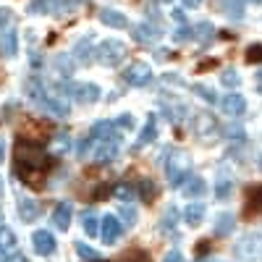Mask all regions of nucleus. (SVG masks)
Returning a JSON list of instances; mask_svg holds the SVG:
<instances>
[{
	"instance_id": "48",
	"label": "nucleus",
	"mask_w": 262,
	"mask_h": 262,
	"mask_svg": "<svg viewBox=\"0 0 262 262\" xmlns=\"http://www.w3.org/2000/svg\"><path fill=\"white\" fill-rule=\"evenodd\" d=\"M257 92H259V95H262V69H259V71H257Z\"/></svg>"
},
{
	"instance_id": "27",
	"label": "nucleus",
	"mask_w": 262,
	"mask_h": 262,
	"mask_svg": "<svg viewBox=\"0 0 262 262\" xmlns=\"http://www.w3.org/2000/svg\"><path fill=\"white\" fill-rule=\"evenodd\" d=\"M55 69H58V74L63 76V79H71L74 76V63H71V58L69 55H55Z\"/></svg>"
},
{
	"instance_id": "22",
	"label": "nucleus",
	"mask_w": 262,
	"mask_h": 262,
	"mask_svg": "<svg viewBox=\"0 0 262 262\" xmlns=\"http://www.w3.org/2000/svg\"><path fill=\"white\" fill-rule=\"evenodd\" d=\"M158 139V126H155V118H147L144 121V126H142V131H139V139H137V147H144V144H149V142H155Z\"/></svg>"
},
{
	"instance_id": "24",
	"label": "nucleus",
	"mask_w": 262,
	"mask_h": 262,
	"mask_svg": "<svg viewBox=\"0 0 262 262\" xmlns=\"http://www.w3.org/2000/svg\"><path fill=\"white\" fill-rule=\"evenodd\" d=\"M262 212V186H252L247 191V215Z\"/></svg>"
},
{
	"instance_id": "51",
	"label": "nucleus",
	"mask_w": 262,
	"mask_h": 262,
	"mask_svg": "<svg viewBox=\"0 0 262 262\" xmlns=\"http://www.w3.org/2000/svg\"><path fill=\"white\" fill-rule=\"evenodd\" d=\"M121 262H131V259H128V254H123V257H121Z\"/></svg>"
},
{
	"instance_id": "4",
	"label": "nucleus",
	"mask_w": 262,
	"mask_h": 262,
	"mask_svg": "<svg viewBox=\"0 0 262 262\" xmlns=\"http://www.w3.org/2000/svg\"><path fill=\"white\" fill-rule=\"evenodd\" d=\"M126 55V45L121 39H105L100 42V48H95V58L102 66H118Z\"/></svg>"
},
{
	"instance_id": "6",
	"label": "nucleus",
	"mask_w": 262,
	"mask_h": 262,
	"mask_svg": "<svg viewBox=\"0 0 262 262\" xmlns=\"http://www.w3.org/2000/svg\"><path fill=\"white\" fill-rule=\"evenodd\" d=\"M149 79H152V69L147 63H142V60L128 63L123 69V81L128 86H144V84H149Z\"/></svg>"
},
{
	"instance_id": "14",
	"label": "nucleus",
	"mask_w": 262,
	"mask_h": 262,
	"mask_svg": "<svg viewBox=\"0 0 262 262\" xmlns=\"http://www.w3.org/2000/svg\"><path fill=\"white\" fill-rule=\"evenodd\" d=\"M131 34H134V39H139L142 45H149V42H158L163 32L158 27H149V24H134L131 27Z\"/></svg>"
},
{
	"instance_id": "36",
	"label": "nucleus",
	"mask_w": 262,
	"mask_h": 262,
	"mask_svg": "<svg viewBox=\"0 0 262 262\" xmlns=\"http://www.w3.org/2000/svg\"><path fill=\"white\" fill-rule=\"evenodd\" d=\"M221 81L226 84V86H238V84H242V76H238V71H223L221 74Z\"/></svg>"
},
{
	"instance_id": "44",
	"label": "nucleus",
	"mask_w": 262,
	"mask_h": 262,
	"mask_svg": "<svg viewBox=\"0 0 262 262\" xmlns=\"http://www.w3.org/2000/svg\"><path fill=\"white\" fill-rule=\"evenodd\" d=\"M163 81H165V84H184V79H181V76H176V74H165V76H163Z\"/></svg>"
},
{
	"instance_id": "35",
	"label": "nucleus",
	"mask_w": 262,
	"mask_h": 262,
	"mask_svg": "<svg viewBox=\"0 0 262 262\" xmlns=\"http://www.w3.org/2000/svg\"><path fill=\"white\" fill-rule=\"evenodd\" d=\"M139 191H142V196H144V200H147V202H152V200H155V194H158V189H155V184H152L149 179H144V181H142V186H139Z\"/></svg>"
},
{
	"instance_id": "8",
	"label": "nucleus",
	"mask_w": 262,
	"mask_h": 262,
	"mask_svg": "<svg viewBox=\"0 0 262 262\" xmlns=\"http://www.w3.org/2000/svg\"><path fill=\"white\" fill-rule=\"evenodd\" d=\"M221 111H223L228 118H242V116L247 113V100H244V95L228 92V95L221 100Z\"/></svg>"
},
{
	"instance_id": "42",
	"label": "nucleus",
	"mask_w": 262,
	"mask_h": 262,
	"mask_svg": "<svg viewBox=\"0 0 262 262\" xmlns=\"http://www.w3.org/2000/svg\"><path fill=\"white\" fill-rule=\"evenodd\" d=\"M116 194L126 202V200H131V196H134V189H131V186H118V191H116Z\"/></svg>"
},
{
	"instance_id": "54",
	"label": "nucleus",
	"mask_w": 262,
	"mask_h": 262,
	"mask_svg": "<svg viewBox=\"0 0 262 262\" xmlns=\"http://www.w3.org/2000/svg\"><path fill=\"white\" fill-rule=\"evenodd\" d=\"M95 262H102V259H95Z\"/></svg>"
},
{
	"instance_id": "46",
	"label": "nucleus",
	"mask_w": 262,
	"mask_h": 262,
	"mask_svg": "<svg viewBox=\"0 0 262 262\" xmlns=\"http://www.w3.org/2000/svg\"><path fill=\"white\" fill-rule=\"evenodd\" d=\"M8 262H29V259H27L24 254H11V257H8Z\"/></svg>"
},
{
	"instance_id": "32",
	"label": "nucleus",
	"mask_w": 262,
	"mask_h": 262,
	"mask_svg": "<svg viewBox=\"0 0 262 262\" xmlns=\"http://www.w3.org/2000/svg\"><path fill=\"white\" fill-rule=\"evenodd\" d=\"M176 223H179V210L170 205L165 210V215H163V223L160 226H163V231H173V228H176Z\"/></svg>"
},
{
	"instance_id": "52",
	"label": "nucleus",
	"mask_w": 262,
	"mask_h": 262,
	"mask_svg": "<svg viewBox=\"0 0 262 262\" xmlns=\"http://www.w3.org/2000/svg\"><path fill=\"white\" fill-rule=\"evenodd\" d=\"M0 226H3V210H0Z\"/></svg>"
},
{
	"instance_id": "19",
	"label": "nucleus",
	"mask_w": 262,
	"mask_h": 262,
	"mask_svg": "<svg viewBox=\"0 0 262 262\" xmlns=\"http://www.w3.org/2000/svg\"><path fill=\"white\" fill-rule=\"evenodd\" d=\"M18 215H21V221L24 223H32L39 217V205L34 200H29V196H21L18 200Z\"/></svg>"
},
{
	"instance_id": "53",
	"label": "nucleus",
	"mask_w": 262,
	"mask_h": 262,
	"mask_svg": "<svg viewBox=\"0 0 262 262\" xmlns=\"http://www.w3.org/2000/svg\"><path fill=\"white\" fill-rule=\"evenodd\" d=\"M259 168H262V155H259Z\"/></svg>"
},
{
	"instance_id": "37",
	"label": "nucleus",
	"mask_w": 262,
	"mask_h": 262,
	"mask_svg": "<svg viewBox=\"0 0 262 262\" xmlns=\"http://www.w3.org/2000/svg\"><path fill=\"white\" fill-rule=\"evenodd\" d=\"M29 13H50V0H32Z\"/></svg>"
},
{
	"instance_id": "20",
	"label": "nucleus",
	"mask_w": 262,
	"mask_h": 262,
	"mask_svg": "<svg viewBox=\"0 0 262 262\" xmlns=\"http://www.w3.org/2000/svg\"><path fill=\"white\" fill-rule=\"evenodd\" d=\"M86 137H92L97 142V139H107V137H118V131H116V123L113 121H97L90 128V134H86Z\"/></svg>"
},
{
	"instance_id": "33",
	"label": "nucleus",
	"mask_w": 262,
	"mask_h": 262,
	"mask_svg": "<svg viewBox=\"0 0 262 262\" xmlns=\"http://www.w3.org/2000/svg\"><path fill=\"white\" fill-rule=\"evenodd\" d=\"M76 254H79L81 259H86V262H95V259H100L97 249H92L90 244H84V242H76Z\"/></svg>"
},
{
	"instance_id": "41",
	"label": "nucleus",
	"mask_w": 262,
	"mask_h": 262,
	"mask_svg": "<svg viewBox=\"0 0 262 262\" xmlns=\"http://www.w3.org/2000/svg\"><path fill=\"white\" fill-rule=\"evenodd\" d=\"M13 21V11L11 8H0V27H11Z\"/></svg>"
},
{
	"instance_id": "9",
	"label": "nucleus",
	"mask_w": 262,
	"mask_h": 262,
	"mask_svg": "<svg viewBox=\"0 0 262 262\" xmlns=\"http://www.w3.org/2000/svg\"><path fill=\"white\" fill-rule=\"evenodd\" d=\"M191 128H194L196 137L207 139V137H215L221 126H217V121L212 118V113H196V116L191 118Z\"/></svg>"
},
{
	"instance_id": "16",
	"label": "nucleus",
	"mask_w": 262,
	"mask_h": 262,
	"mask_svg": "<svg viewBox=\"0 0 262 262\" xmlns=\"http://www.w3.org/2000/svg\"><path fill=\"white\" fill-rule=\"evenodd\" d=\"M181 189H184V194L189 196V200H191V196L196 200V196H202L207 191V184H205L202 176H191V173H189V176L184 179V184H181Z\"/></svg>"
},
{
	"instance_id": "39",
	"label": "nucleus",
	"mask_w": 262,
	"mask_h": 262,
	"mask_svg": "<svg viewBox=\"0 0 262 262\" xmlns=\"http://www.w3.org/2000/svg\"><path fill=\"white\" fill-rule=\"evenodd\" d=\"M226 137H228V139H244V128L238 126V123H231V126L226 128Z\"/></svg>"
},
{
	"instance_id": "50",
	"label": "nucleus",
	"mask_w": 262,
	"mask_h": 262,
	"mask_svg": "<svg viewBox=\"0 0 262 262\" xmlns=\"http://www.w3.org/2000/svg\"><path fill=\"white\" fill-rule=\"evenodd\" d=\"M8 257H11L8 252H0V262H8Z\"/></svg>"
},
{
	"instance_id": "2",
	"label": "nucleus",
	"mask_w": 262,
	"mask_h": 262,
	"mask_svg": "<svg viewBox=\"0 0 262 262\" xmlns=\"http://www.w3.org/2000/svg\"><path fill=\"white\" fill-rule=\"evenodd\" d=\"M24 92H27V97H29L32 102H37L45 113H50V116H55V118H69V113H71L69 102H66L60 95H50L45 86H42V81H39L37 76H32V79L24 81Z\"/></svg>"
},
{
	"instance_id": "13",
	"label": "nucleus",
	"mask_w": 262,
	"mask_h": 262,
	"mask_svg": "<svg viewBox=\"0 0 262 262\" xmlns=\"http://www.w3.org/2000/svg\"><path fill=\"white\" fill-rule=\"evenodd\" d=\"M100 21L105 27H111V29H128V18L121 13V11H113V8H102L100 11Z\"/></svg>"
},
{
	"instance_id": "5",
	"label": "nucleus",
	"mask_w": 262,
	"mask_h": 262,
	"mask_svg": "<svg viewBox=\"0 0 262 262\" xmlns=\"http://www.w3.org/2000/svg\"><path fill=\"white\" fill-rule=\"evenodd\" d=\"M118 155H121V142H118V137L97 139L95 147H92V158H95V163H100V165L113 163Z\"/></svg>"
},
{
	"instance_id": "21",
	"label": "nucleus",
	"mask_w": 262,
	"mask_h": 262,
	"mask_svg": "<svg viewBox=\"0 0 262 262\" xmlns=\"http://www.w3.org/2000/svg\"><path fill=\"white\" fill-rule=\"evenodd\" d=\"M205 205L202 202H191L186 210H184V221L191 226V228H196V226H202V221H205Z\"/></svg>"
},
{
	"instance_id": "38",
	"label": "nucleus",
	"mask_w": 262,
	"mask_h": 262,
	"mask_svg": "<svg viewBox=\"0 0 262 262\" xmlns=\"http://www.w3.org/2000/svg\"><path fill=\"white\" fill-rule=\"evenodd\" d=\"M113 123H116V128H126V131H131V128H134V116L123 113V116H118Z\"/></svg>"
},
{
	"instance_id": "26",
	"label": "nucleus",
	"mask_w": 262,
	"mask_h": 262,
	"mask_svg": "<svg viewBox=\"0 0 262 262\" xmlns=\"http://www.w3.org/2000/svg\"><path fill=\"white\" fill-rule=\"evenodd\" d=\"M16 249V233L6 226H0V252H13Z\"/></svg>"
},
{
	"instance_id": "11",
	"label": "nucleus",
	"mask_w": 262,
	"mask_h": 262,
	"mask_svg": "<svg viewBox=\"0 0 262 262\" xmlns=\"http://www.w3.org/2000/svg\"><path fill=\"white\" fill-rule=\"evenodd\" d=\"M121 231H123V226H121V221H118L116 215H105V217H102L100 236H102L105 244H116L118 238H121Z\"/></svg>"
},
{
	"instance_id": "7",
	"label": "nucleus",
	"mask_w": 262,
	"mask_h": 262,
	"mask_svg": "<svg viewBox=\"0 0 262 262\" xmlns=\"http://www.w3.org/2000/svg\"><path fill=\"white\" fill-rule=\"evenodd\" d=\"M71 95H74V100L79 105H95L102 97V90H100V84H95V81H84V84H74Z\"/></svg>"
},
{
	"instance_id": "40",
	"label": "nucleus",
	"mask_w": 262,
	"mask_h": 262,
	"mask_svg": "<svg viewBox=\"0 0 262 262\" xmlns=\"http://www.w3.org/2000/svg\"><path fill=\"white\" fill-rule=\"evenodd\" d=\"M247 60H249V63H252V60H262V45H249Z\"/></svg>"
},
{
	"instance_id": "31",
	"label": "nucleus",
	"mask_w": 262,
	"mask_h": 262,
	"mask_svg": "<svg viewBox=\"0 0 262 262\" xmlns=\"http://www.w3.org/2000/svg\"><path fill=\"white\" fill-rule=\"evenodd\" d=\"M191 37H196L200 42H207L212 37V24H210V21H200V24L191 29Z\"/></svg>"
},
{
	"instance_id": "45",
	"label": "nucleus",
	"mask_w": 262,
	"mask_h": 262,
	"mask_svg": "<svg viewBox=\"0 0 262 262\" xmlns=\"http://www.w3.org/2000/svg\"><path fill=\"white\" fill-rule=\"evenodd\" d=\"M184 8H200L202 6V0H181Z\"/></svg>"
},
{
	"instance_id": "49",
	"label": "nucleus",
	"mask_w": 262,
	"mask_h": 262,
	"mask_svg": "<svg viewBox=\"0 0 262 262\" xmlns=\"http://www.w3.org/2000/svg\"><path fill=\"white\" fill-rule=\"evenodd\" d=\"M3 191H6V184H3V176H0V200H3Z\"/></svg>"
},
{
	"instance_id": "15",
	"label": "nucleus",
	"mask_w": 262,
	"mask_h": 262,
	"mask_svg": "<svg viewBox=\"0 0 262 262\" xmlns=\"http://www.w3.org/2000/svg\"><path fill=\"white\" fill-rule=\"evenodd\" d=\"M0 53H3L6 58H13L18 53V34L13 27H8L3 34H0Z\"/></svg>"
},
{
	"instance_id": "25",
	"label": "nucleus",
	"mask_w": 262,
	"mask_h": 262,
	"mask_svg": "<svg viewBox=\"0 0 262 262\" xmlns=\"http://www.w3.org/2000/svg\"><path fill=\"white\" fill-rule=\"evenodd\" d=\"M228 233H233V215L221 212L215 217V236H228Z\"/></svg>"
},
{
	"instance_id": "30",
	"label": "nucleus",
	"mask_w": 262,
	"mask_h": 262,
	"mask_svg": "<svg viewBox=\"0 0 262 262\" xmlns=\"http://www.w3.org/2000/svg\"><path fill=\"white\" fill-rule=\"evenodd\" d=\"M191 92H194L196 97H202L207 105H215V102H217V95L210 90V86H205V84H194V86H191Z\"/></svg>"
},
{
	"instance_id": "3",
	"label": "nucleus",
	"mask_w": 262,
	"mask_h": 262,
	"mask_svg": "<svg viewBox=\"0 0 262 262\" xmlns=\"http://www.w3.org/2000/svg\"><path fill=\"white\" fill-rule=\"evenodd\" d=\"M191 173V160L181 149H165V176L170 186H181L184 179Z\"/></svg>"
},
{
	"instance_id": "47",
	"label": "nucleus",
	"mask_w": 262,
	"mask_h": 262,
	"mask_svg": "<svg viewBox=\"0 0 262 262\" xmlns=\"http://www.w3.org/2000/svg\"><path fill=\"white\" fill-rule=\"evenodd\" d=\"M3 158H6V139L0 137V163H3Z\"/></svg>"
},
{
	"instance_id": "43",
	"label": "nucleus",
	"mask_w": 262,
	"mask_h": 262,
	"mask_svg": "<svg viewBox=\"0 0 262 262\" xmlns=\"http://www.w3.org/2000/svg\"><path fill=\"white\" fill-rule=\"evenodd\" d=\"M163 262H184V257H181L179 249H173V252H168V254L163 257Z\"/></svg>"
},
{
	"instance_id": "34",
	"label": "nucleus",
	"mask_w": 262,
	"mask_h": 262,
	"mask_svg": "<svg viewBox=\"0 0 262 262\" xmlns=\"http://www.w3.org/2000/svg\"><path fill=\"white\" fill-rule=\"evenodd\" d=\"M121 217H123V223L131 228V226H137V210L131 207V205H123L121 207Z\"/></svg>"
},
{
	"instance_id": "18",
	"label": "nucleus",
	"mask_w": 262,
	"mask_h": 262,
	"mask_svg": "<svg viewBox=\"0 0 262 262\" xmlns=\"http://www.w3.org/2000/svg\"><path fill=\"white\" fill-rule=\"evenodd\" d=\"M231 191H233V179L226 173V168H221L217 170V181H215V196L217 200H228Z\"/></svg>"
},
{
	"instance_id": "17",
	"label": "nucleus",
	"mask_w": 262,
	"mask_h": 262,
	"mask_svg": "<svg viewBox=\"0 0 262 262\" xmlns=\"http://www.w3.org/2000/svg\"><path fill=\"white\" fill-rule=\"evenodd\" d=\"M74 55H76V60L79 63H90V60H95V48H92V34H86V37H81L76 45H74Z\"/></svg>"
},
{
	"instance_id": "23",
	"label": "nucleus",
	"mask_w": 262,
	"mask_h": 262,
	"mask_svg": "<svg viewBox=\"0 0 262 262\" xmlns=\"http://www.w3.org/2000/svg\"><path fill=\"white\" fill-rule=\"evenodd\" d=\"M81 228L86 236H97L100 233V221H97V212L95 210H84L81 215Z\"/></svg>"
},
{
	"instance_id": "12",
	"label": "nucleus",
	"mask_w": 262,
	"mask_h": 262,
	"mask_svg": "<svg viewBox=\"0 0 262 262\" xmlns=\"http://www.w3.org/2000/svg\"><path fill=\"white\" fill-rule=\"evenodd\" d=\"M71 217H74V205L71 202H58L55 205V210H53V226L58 231H69Z\"/></svg>"
},
{
	"instance_id": "29",
	"label": "nucleus",
	"mask_w": 262,
	"mask_h": 262,
	"mask_svg": "<svg viewBox=\"0 0 262 262\" xmlns=\"http://www.w3.org/2000/svg\"><path fill=\"white\" fill-rule=\"evenodd\" d=\"M223 6H226V16L228 18H244V3L242 0H223Z\"/></svg>"
},
{
	"instance_id": "1",
	"label": "nucleus",
	"mask_w": 262,
	"mask_h": 262,
	"mask_svg": "<svg viewBox=\"0 0 262 262\" xmlns=\"http://www.w3.org/2000/svg\"><path fill=\"white\" fill-rule=\"evenodd\" d=\"M48 165H50V160L45 155V149H39L29 139H21L16 144V173H18V179L24 181L27 186H32V189L45 186Z\"/></svg>"
},
{
	"instance_id": "28",
	"label": "nucleus",
	"mask_w": 262,
	"mask_h": 262,
	"mask_svg": "<svg viewBox=\"0 0 262 262\" xmlns=\"http://www.w3.org/2000/svg\"><path fill=\"white\" fill-rule=\"evenodd\" d=\"M69 147H71V137L66 134V131H58L55 139H53L50 152H55V155H63V152H69Z\"/></svg>"
},
{
	"instance_id": "10",
	"label": "nucleus",
	"mask_w": 262,
	"mask_h": 262,
	"mask_svg": "<svg viewBox=\"0 0 262 262\" xmlns=\"http://www.w3.org/2000/svg\"><path fill=\"white\" fill-rule=\"evenodd\" d=\"M32 244H34V252L39 257H50L55 252V236L45 228H39V231L32 233Z\"/></svg>"
}]
</instances>
